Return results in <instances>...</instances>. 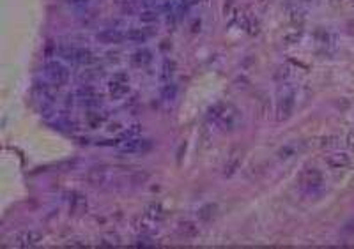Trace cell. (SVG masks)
Masks as SVG:
<instances>
[{"mask_svg": "<svg viewBox=\"0 0 354 249\" xmlns=\"http://www.w3.org/2000/svg\"><path fill=\"white\" fill-rule=\"evenodd\" d=\"M44 78L53 85H57V87H61V85H66L67 80H69V69L59 60H51L44 65Z\"/></svg>", "mask_w": 354, "mask_h": 249, "instance_id": "cell-1", "label": "cell"}, {"mask_svg": "<svg viewBox=\"0 0 354 249\" xmlns=\"http://www.w3.org/2000/svg\"><path fill=\"white\" fill-rule=\"evenodd\" d=\"M130 92V76L126 73H117L108 83V94L112 99H122Z\"/></svg>", "mask_w": 354, "mask_h": 249, "instance_id": "cell-2", "label": "cell"}, {"mask_svg": "<svg viewBox=\"0 0 354 249\" xmlns=\"http://www.w3.org/2000/svg\"><path fill=\"white\" fill-rule=\"evenodd\" d=\"M62 57L69 62H75V64H84V65H90L94 64V55L92 51L87 50V48H64L62 50Z\"/></svg>", "mask_w": 354, "mask_h": 249, "instance_id": "cell-3", "label": "cell"}, {"mask_svg": "<svg viewBox=\"0 0 354 249\" xmlns=\"http://www.w3.org/2000/svg\"><path fill=\"white\" fill-rule=\"evenodd\" d=\"M76 99L84 106H99L101 104V94L92 85H82L76 90Z\"/></svg>", "mask_w": 354, "mask_h": 249, "instance_id": "cell-4", "label": "cell"}, {"mask_svg": "<svg viewBox=\"0 0 354 249\" xmlns=\"http://www.w3.org/2000/svg\"><path fill=\"white\" fill-rule=\"evenodd\" d=\"M294 90H287L280 96L278 99V119L280 120H287L290 115H292V110H294Z\"/></svg>", "mask_w": 354, "mask_h": 249, "instance_id": "cell-5", "label": "cell"}, {"mask_svg": "<svg viewBox=\"0 0 354 249\" xmlns=\"http://www.w3.org/2000/svg\"><path fill=\"white\" fill-rule=\"evenodd\" d=\"M239 120H241V115H239V111L236 110V108L232 106H225L223 113H221V117L218 119V124L223 127V129L227 131H234L236 127H238Z\"/></svg>", "mask_w": 354, "mask_h": 249, "instance_id": "cell-6", "label": "cell"}, {"mask_svg": "<svg viewBox=\"0 0 354 249\" xmlns=\"http://www.w3.org/2000/svg\"><path fill=\"white\" fill-rule=\"evenodd\" d=\"M41 240H43L41 231L27 230V231H22V233L16 237V246H20V248H34V246H38Z\"/></svg>", "mask_w": 354, "mask_h": 249, "instance_id": "cell-7", "label": "cell"}, {"mask_svg": "<svg viewBox=\"0 0 354 249\" xmlns=\"http://www.w3.org/2000/svg\"><path fill=\"white\" fill-rule=\"evenodd\" d=\"M241 161H243V150H241V148H234L232 152L228 154L227 163H225V166H223L225 177H232L234 173L239 170Z\"/></svg>", "mask_w": 354, "mask_h": 249, "instance_id": "cell-8", "label": "cell"}, {"mask_svg": "<svg viewBox=\"0 0 354 249\" xmlns=\"http://www.w3.org/2000/svg\"><path fill=\"white\" fill-rule=\"evenodd\" d=\"M151 148V142L147 140H136L131 138L126 143H121L119 145V150L124 154H135V152H144V150H149Z\"/></svg>", "mask_w": 354, "mask_h": 249, "instance_id": "cell-9", "label": "cell"}, {"mask_svg": "<svg viewBox=\"0 0 354 249\" xmlns=\"http://www.w3.org/2000/svg\"><path fill=\"white\" fill-rule=\"evenodd\" d=\"M107 175H108L107 166H92V168L87 171V182L90 186L99 187V186H103L107 182Z\"/></svg>", "mask_w": 354, "mask_h": 249, "instance_id": "cell-10", "label": "cell"}, {"mask_svg": "<svg viewBox=\"0 0 354 249\" xmlns=\"http://www.w3.org/2000/svg\"><path fill=\"white\" fill-rule=\"evenodd\" d=\"M98 39L103 42H108V44H117L122 39H126V34H122L119 28H105L98 34Z\"/></svg>", "mask_w": 354, "mask_h": 249, "instance_id": "cell-11", "label": "cell"}, {"mask_svg": "<svg viewBox=\"0 0 354 249\" xmlns=\"http://www.w3.org/2000/svg\"><path fill=\"white\" fill-rule=\"evenodd\" d=\"M153 62V53H151L147 48H140L136 50L133 55H131V64L136 65V67H145Z\"/></svg>", "mask_w": 354, "mask_h": 249, "instance_id": "cell-12", "label": "cell"}, {"mask_svg": "<svg viewBox=\"0 0 354 249\" xmlns=\"http://www.w3.org/2000/svg\"><path fill=\"white\" fill-rule=\"evenodd\" d=\"M85 210H87V198L78 193H73L69 212L73 214V216H82V214H85Z\"/></svg>", "mask_w": 354, "mask_h": 249, "instance_id": "cell-13", "label": "cell"}, {"mask_svg": "<svg viewBox=\"0 0 354 249\" xmlns=\"http://www.w3.org/2000/svg\"><path fill=\"white\" fill-rule=\"evenodd\" d=\"M326 163H328V166H331V168L342 170V168H345V166L351 165V157L347 156V154H344V152L331 154V156L326 157Z\"/></svg>", "mask_w": 354, "mask_h": 249, "instance_id": "cell-14", "label": "cell"}, {"mask_svg": "<svg viewBox=\"0 0 354 249\" xmlns=\"http://www.w3.org/2000/svg\"><path fill=\"white\" fill-rule=\"evenodd\" d=\"M177 233L184 239H193V237L199 235V226L193 221H182L177 225Z\"/></svg>", "mask_w": 354, "mask_h": 249, "instance_id": "cell-15", "label": "cell"}, {"mask_svg": "<svg viewBox=\"0 0 354 249\" xmlns=\"http://www.w3.org/2000/svg\"><path fill=\"white\" fill-rule=\"evenodd\" d=\"M301 180H303V184L307 186V187H317V186H321L322 177L317 170H307L303 175H301Z\"/></svg>", "mask_w": 354, "mask_h": 249, "instance_id": "cell-16", "label": "cell"}, {"mask_svg": "<svg viewBox=\"0 0 354 249\" xmlns=\"http://www.w3.org/2000/svg\"><path fill=\"white\" fill-rule=\"evenodd\" d=\"M145 216L149 217V219H153V221H159V219L165 217V210L159 203H151V205H147V208H145Z\"/></svg>", "mask_w": 354, "mask_h": 249, "instance_id": "cell-17", "label": "cell"}, {"mask_svg": "<svg viewBox=\"0 0 354 249\" xmlns=\"http://www.w3.org/2000/svg\"><path fill=\"white\" fill-rule=\"evenodd\" d=\"M126 39L133 42H145L149 39V32H145L144 28H131V30H128Z\"/></svg>", "mask_w": 354, "mask_h": 249, "instance_id": "cell-18", "label": "cell"}, {"mask_svg": "<svg viewBox=\"0 0 354 249\" xmlns=\"http://www.w3.org/2000/svg\"><path fill=\"white\" fill-rule=\"evenodd\" d=\"M199 219L200 221H211L213 217H215V214H216V205H213V203H207V205H204V207H200L199 208Z\"/></svg>", "mask_w": 354, "mask_h": 249, "instance_id": "cell-19", "label": "cell"}, {"mask_svg": "<svg viewBox=\"0 0 354 249\" xmlns=\"http://www.w3.org/2000/svg\"><path fill=\"white\" fill-rule=\"evenodd\" d=\"M174 71H176V62L174 60H165L163 67H161V80L163 82H170Z\"/></svg>", "mask_w": 354, "mask_h": 249, "instance_id": "cell-20", "label": "cell"}, {"mask_svg": "<svg viewBox=\"0 0 354 249\" xmlns=\"http://www.w3.org/2000/svg\"><path fill=\"white\" fill-rule=\"evenodd\" d=\"M138 18L142 23H154V21H158V13L154 9H145L140 13Z\"/></svg>", "mask_w": 354, "mask_h": 249, "instance_id": "cell-21", "label": "cell"}, {"mask_svg": "<svg viewBox=\"0 0 354 249\" xmlns=\"http://www.w3.org/2000/svg\"><path fill=\"white\" fill-rule=\"evenodd\" d=\"M85 120H87V124L90 125V127H99V125L103 124V120H105V115H101V113H96V111H90Z\"/></svg>", "mask_w": 354, "mask_h": 249, "instance_id": "cell-22", "label": "cell"}, {"mask_svg": "<svg viewBox=\"0 0 354 249\" xmlns=\"http://www.w3.org/2000/svg\"><path fill=\"white\" fill-rule=\"evenodd\" d=\"M176 94H177V88L172 83H168V85H165V87L161 88V96H163L167 101H174V99H176Z\"/></svg>", "mask_w": 354, "mask_h": 249, "instance_id": "cell-23", "label": "cell"}, {"mask_svg": "<svg viewBox=\"0 0 354 249\" xmlns=\"http://www.w3.org/2000/svg\"><path fill=\"white\" fill-rule=\"evenodd\" d=\"M225 106H227V104H223V103H218V104H215V106L209 110V115H207V117H209L211 120H216V122H218V119L221 117V113H223Z\"/></svg>", "mask_w": 354, "mask_h": 249, "instance_id": "cell-24", "label": "cell"}, {"mask_svg": "<svg viewBox=\"0 0 354 249\" xmlns=\"http://www.w3.org/2000/svg\"><path fill=\"white\" fill-rule=\"evenodd\" d=\"M299 39H301V34H299V32H292V34H287V36L284 37V42H285V44H296Z\"/></svg>", "mask_w": 354, "mask_h": 249, "instance_id": "cell-25", "label": "cell"}, {"mask_svg": "<svg viewBox=\"0 0 354 249\" xmlns=\"http://www.w3.org/2000/svg\"><path fill=\"white\" fill-rule=\"evenodd\" d=\"M138 133H140V125H131L130 129L124 131V138L128 140L135 138V136H138Z\"/></svg>", "mask_w": 354, "mask_h": 249, "instance_id": "cell-26", "label": "cell"}, {"mask_svg": "<svg viewBox=\"0 0 354 249\" xmlns=\"http://www.w3.org/2000/svg\"><path fill=\"white\" fill-rule=\"evenodd\" d=\"M345 233V235H351V233H354V217L351 219L349 223H345L344 230H342Z\"/></svg>", "mask_w": 354, "mask_h": 249, "instance_id": "cell-27", "label": "cell"}, {"mask_svg": "<svg viewBox=\"0 0 354 249\" xmlns=\"http://www.w3.org/2000/svg\"><path fill=\"white\" fill-rule=\"evenodd\" d=\"M336 142H338V138H335V136H330V138H324L322 140V147H333V145H336Z\"/></svg>", "mask_w": 354, "mask_h": 249, "instance_id": "cell-28", "label": "cell"}, {"mask_svg": "<svg viewBox=\"0 0 354 249\" xmlns=\"http://www.w3.org/2000/svg\"><path fill=\"white\" fill-rule=\"evenodd\" d=\"M345 145H347V148H349V150H354V131H351V133L347 134Z\"/></svg>", "mask_w": 354, "mask_h": 249, "instance_id": "cell-29", "label": "cell"}, {"mask_svg": "<svg viewBox=\"0 0 354 249\" xmlns=\"http://www.w3.org/2000/svg\"><path fill=\"white\" fill-rule=\"evenodd\" d=\"M136 244H138V246H153V242H151L149 239H145V237H144V239L136 240Z\"/></svg>", "mask_w": 354, "mask_h": 249, "instance_id": "cell-30", "label": "cell"}, {"mask_svg": "<svg viewBox=\"0 0 354 249\" xmlns=\"http://www.w3.org/2000/svg\"><path fill=\"white\" fill-rule=\"evenodd\" d=\"M191 4H197V2H202V0H190Z\"/></svg>", "mask_w": 354, "mask_h": 249, "instance_id": "cell-31", "label": "cell"}]
</instances>
